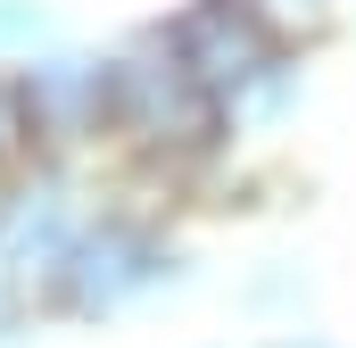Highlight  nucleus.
<instances>
[{"label":"nucleus","instance_id":"f257e3e1","mask_svg":"<svg viewBox=\"0 0 356 348\" xmlns=\"http://www.w3.org/2000/svg\"><path fill=\"white\" fill-rule=\"evenodd\" d=\"M116 133H133L149 158L216 150V133H224V100L191 84V67H182L175 50H166V33H158L149 50L116 58Z\"/></svg>","mask_w":356,"mask_h":348},{"label":"nucleus","instance_id":"39448f33","mask_svg":"<svg viewBox=\"0 0 356 348\" xmlns=\"http://www.w3.org/2000/svg\"><path fill=\"white\" fill-rule=\"evenodd\" d=\"M0 241H8V258H17V265H42V274H58V265H67V249H75L83 232L67 224L58 191H25V199L8 207V232H0Z\"/></svg>","mask_w":356,"mask_h":348},{"label":"nucleus","instance_id":"f03ea898","mask_svg":"<svg viewBox=\"0 0 356 348\" xmlns=\"http://www.w3.org/2000/svg\"><path fill=\"white\" fill-rule=\"evenodd\" d=\"M166 50L191 67V84L216 100H241L282 67V25L266 0H191L166 25Z\"/></svg>","mask_w":356,"mask_h":348},{"label":"nucleus","instance_id":"423d86ee","mask_svg":"<svg viewBox=\"0 0 356 348\" xmlns=\"http://www.w3.org/2000/svg\"><path fill=\"white\" fill-rule=\"evenodd\" d=\"M33 150V108H25V75L0 67V166H17Z\"/></svg>","mask_w":356,"mask_h":348},{"label":"nucleus","instance_id":"20e7f679","mask_svg":"<svg viewBox=\"0 0 356 348\" xmlns=\"http://www.w3.org/2000/svg\"><path fill=\"white\" fill-rule=\"evenodd\" d=\"M25 108H33L42 150H83L99 133H116V58H83V50L33 58L25 67Z\"/></svg>","mask_w":356,"mask_h":348},{"label":"nucleus","instance_id":"9d476101","mask_svg":"<svg viewBox=\"0 0 356 348\" xmlns=\"http://www.w3.org/2000/svg\"><path fill=\"white\" fill-rule=\"evenodd\" d=\"M282 348H332V340H282Z\"/></svg>","mask_w":356,"mask_h":348},{"label":"nucleus","instance_id":"9b49d317","mask_svg":"<svg viewBox=\"0 0 356 348\" xmlns=\"http://www.w3.org/2000/svg\"><path fill=\"white\" fill-rule=\"evenodd\" d=\"M0 232H8V199H0Z\"/></svg>","mask_w":356,"mask_h":348},{"label":"nucleus","instance_id":"0eeeda50","mask_svg":"<svg viewBox=\"0 0 356 348\" xmlns=\"http://www.w3.org/2000/svg\"><path fill=\"white\" fill-rule=\"evenodd\" d=\"M50 42V8L42 0H0V50H33Z\"/></svg>","mask_w":356,"mask_h":348},{"label":"nucleus","instance_id":"1a4fd4ad","mask_svg":"<svg viewBox=\"0 0 356 348\" xmlns=\"http://www.w3.org/2000/svg\"><path fill=\"white\" fill-rule=\"evenodd\" d=\"M0 332H17V299H8V282H0Z\"/></svg>","mask_w":356,"mask_h":348},{"label":"nucleus","instance_id":"7ed1b4c3","mask_svg":"<svg viewBox=\"0 0 356 348\" xmlns=\"http://www.w3.org/2000/svg\"><path fill=\"white\" fill-rule=\"evenodd\" d=\"M149 282H166V249H158V232H141V224H124V216H99L83 224V241L67 249V265L50 274V299H58V315H116L124 299H141Z\"/></svg>","mask_w":356,"mask_h":348},{"label":"nucleus","instance_id":"6e6552de","mask_svg":"<svg viewBox=\"0 0 356 348\" xmlns=\"http://www.w3.org/2000/svg\"><path fill=\"white\" fill-rule=\"evenodd\" d=\"M266 8H273V25H282L290 8H307V25H323V17H332V0H266Z\"/></svg>","mask_w":356,"mask_h":348}]
</instances>
